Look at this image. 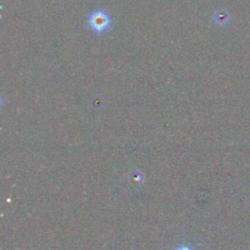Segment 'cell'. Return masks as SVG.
Wrapping results in <instances>:
<instances>
[{
  "label": "cell",
  "instance_id": "cell-1",
  "mask_svg": "<svg viewBox=\"0 0 250 250\" xmlns=\"http://www.w3.org/2000/svg\"><path fill=\"white\" fill-rule=\"evenodd\" d=\"M90 27L96 32H104L109 28L110 20L104 11L93 12L88 20Z\"/></svg>",
  "mask_w": 250,
  "mask_h": 250
},
{
  "label": "cell",
  "instance_id": "cell-2",
  "mask_svg": "<svg viewBox=\"0 0 250 250\" xmlns=\"http://www.w3.org/2000/svg\"><path fill=\"white\" fill-rule=\"evenodd\" d=\"M174 250H193L191 247L188 246V245H181V246H178L176 249Z\"/></svg>",
  "mask_w": 250,
  "mask_h": 250
}]
</instances>
